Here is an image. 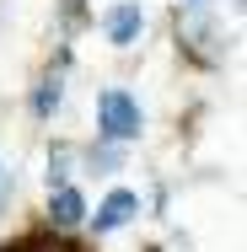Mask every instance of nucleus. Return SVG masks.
Segmentation results:
<instances>
[{
    "instance_id": "nucleus-1",
    "label": "nucleus",
    "mask_w": 247,
    "mask_h": 252,
    "mask_svg": "<svg viewBox=\"0 0 247 252\" xmlns=\"http://www.w3.org/2000/svg\"><path fill=\"white\" fill-rule=\"evenodd\" d=\"M97 124L107 140H140V129H145V118H140V107H135V97L129 92H118V86H107L97 97Z\"/></svg>"
},
{
    "instance_id": "nucleus-2",
    "label": "nucleus",
    "mask_w": 247,
    "mask_h": 252,
    "mask_svg": "<svg viewBox=\"0 0 247 252\" xmlns=\"http://www.w3.org/2000/svg\"><path fill=\"white\" fill-rule=\"evenodd\" d=\"M140 27H145V11H140L135 0H124V5H113V11H107V38H113L118 49L140 43Z\"/></svg>"
},
{
    "instance_id": "nucleus-3",
    "label": "nucleus",
    "mask_w": 247,
    "mask_h": 252,
    "mask_svg": "<svg viewBox=\"0 0 247 252\" xmlns=\"http://www.w3.org/2000/svg\"><path fill=\"white\" fill-rule=\"evenodd\" d=\"M135 209H140V199H135L129 188H113L92 220H97V231H118V225H129V220H135Z\"/></svg>"
},
{
    "instance_id": "nucleus-4",
    "label": "nucleus",
    "mask_w": 247,
    "mask_h": 252,
    "mask_svg": "<svg viewBox=\"0 0 247 252\" xmlns=\"http://www.w3.org/2000/svg\"><path fill=\"white\" fill-rule=\"evenodd\" d=\"M49 215H54V225H81L86 220V199L75 193V188H59L49 204Z\"/></svg>"
},
{
    "instance_id": "nucleus-5",
    "label": "nucleus",
    "mask_w": 247,
    "mask_h": 252,
    "mask_svg": "<svg viewBox=\"0 0 247 252\" xmlns=\"http://www.w3.org/2000/svg\"><path fill=\"white\" fill-rule=\"evenodd\" d=\"M59 97H65V81H59V75H49V81L33 92V113H38V118H49L54 107H59Z\"/></svg>"
},
{
    "instance_id": "nucleus-6",
    "label": "nucleus",
    "mask_w": 247,
    "mask_h": 252,
    "mask_svg": "<svg viewBox=\"0 0 247 252\" xmlns=\"http://www.w3.org/2000/svg\"><path fill=\"white\" fill-rule=\"evenodd\" d=\"M183 5H204V0H183Z\"/></svg>"
}]
</instances>
